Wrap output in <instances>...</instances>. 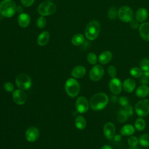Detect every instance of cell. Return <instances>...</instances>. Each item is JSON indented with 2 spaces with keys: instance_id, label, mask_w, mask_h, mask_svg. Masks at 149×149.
<instances>
[{
  "instance_id": "14",
  "label": "cell",
  "mask_w": 149,
  "mask_h": 149,
  "mask_svg": "<svg viewBox=\"0 0 149 149\" xmlns=\"http://www.w3.org/2000/svg\"><path fill=\"white\" fill-rule=\"evenodd\" d=\"M13 100L14 102L18 105H23L26 102V93L21 89H17L13 92Z\"/></svg>"
},
{
  "instance_id": "39",
  "label": "cell",
  "mask_w": 149,
  "mask_h": 149,
  "mask_svg": "<svg viewBox=\"0 0 149 149\" xmlns=\"http://www.w3.org/2000/svg\"><path fill=\"white\" fill-rule=\"evenodd\" d=\"M34 1L35 0H21V2L23 6L26 7H29L33 5Z\"/></svg>"
},
{
  "instance_id": "13",
  "label": "cell",
  "mask_w": 149,
  "mask_h": 149,
  "mask_svg": "<svg viewBox=\"0 0 149 149\" xmlns=\"http://www.w3.org/2000/svg\"><path fill=\"white\" fill-rule=\"evenodd\" d=\"M40 132L39 130L34 126L29 127L25 133V137L26 140L29 142H34L39 137Z\"/></svg>"
},
{
  "instance_id": "1",
  "label": "cell",
  "mask_w": 149,
  "mask_h": 149,
  "mask_svg": "<svg viewBox=\"0 0 149 149\" xmlns=\"http://www.w3.org/2000/svg\"><path fill=\"white\" fill-rule=\"evenodd\" d=\"M108 101V97L106 94L98 93L91 97L90 100V105L93 110L100 111L107 106Z\"/></svg>"
},
{
  "instance_id": "4",
  "label": "cell",
  "mask_w": 149,
  "mask_h": 149,
  "mask_svg": "<svg viewBox=\"0 0 149 149\" xmlns=\"http://www.w3.org/2000/svg\"><path fill=\"white\" fill-rule=\"evenodd\" d=\"M100 31L99 23L96 20H92L88 23L85 30V36L89 40H94L98 37Z\"/></svg>"
},
{
  "instance_id": "2",
  "label": "cell",
  "mask_w": 149,
  "mask_h": 149,
  "mask_svg": "<svg viewBox=\"0 0 149 149\" xmlns=\"http://www.w3.org/2000/svg\"><path fill=\"white\" fill-rule=\"evenodd\" d=\"M16 11V4L12 0H3L0 3V13L6 17H12Z\"/></svg>"
},
{
  "instance_id": "36",
  "label": "cell",
  "mask_w": 149,
  "mask_h": 149,
  "mask_svg": "<svg viewBox=\"0 0 149 149\" xmlns=\"http://www.w3.org/2000/svg\"><path fill=\"white\" fill-rule=\"evenodd\" d=\"M4 89L8 93H12L14 91V86L10 82H6L3 85Z\"/></svg>"
},
{
  "instance_id": "7",
  "label": "cell",
  "mask_w": 149,
  "mask_h": 149,
  "mask_svg": "<svg viewBox=\"0 0 149 149\" xmlns=\"http://www.w3.org/2000/svg\"><path fill=\"white\" fill-rule=\"evenodd\" d=\"M134 108L138 116L143 117L147 115L149 113V100L144 99L138 101Z\"/></svg>"
},
{
  "instance_id": "41",
  "label": "cell",
  "mask_w": 149,
  "mask_h": 149,
  "mask_svg": "<svg viewBox=\"0 0 149 149\" xmlns=\"http://www.w3.org/2000/svg\"><path fill=\"white\" fill-rule=\"evenodd\" d=\"M139 22L136 20H132L130 22V26L132 29H136L139 26Z\"/></svg>"
},
{
  "instance_id": "42",
  "label": "cell",
  "mask_w": 149,
  "mask_h": 149,
  "mask_svg": "<svg viewBox=\"0 0 149 149\" xmlns=\"http://www.w3.org/2000/svg\"><path fill=\"white\" fill-rule=\"evenodd\" d=\"M101 149H113V148L109 145H105L103 147H102Z\"/></svg>"
},
{
  "instance_id": "16",
  "label": "cell",
  "mask_w": 149,
  "mask_h": 149,
  "mask_svg": "<svg viewBox=\"0 0 149 149\" xmlns=\"http://www.w3.org/2000/svg\"><path fill=\"white\" fill-rule=\"evenodd\" d=\"M123 90L127 93L133 92L136 87V82L132 79L128 78L124 80L122 85Z\"/></svg>"
},
{
  "instance_id": "24",
  "label": "cell",
  "mask_w": 149,
  "mask_h": 149,
  "mask_svg": "<svg viewBox=\"0 0 149 149\" xmlns=\"http://www.w3.org/2000/svg\"><path fill=\"white\" fill-rule=\"evenodd\" d=\"M75 126L79 130H83L86 126V120L82 115H79L75 119Z\"/></svg>"
},
{
  "instance_id": "17",
  "label": "cell",
  "mask_w": 149,
  "mask_h": 149,
  "mask_svg": "<svg viewBox=\"0 0 149 149\" xmlns=\"http://www.w3.org/2000/svg\"><path fill=\"white\" fill-rule=\"evenodd\" d=\"M112 59V54L109 51H105L101 53L98 57V61L100 63L105 65L108 63Z\"/></svg>"
},
{
  "instance_id": "29",
  "label": "cell",
  "mask_w": 149,
  "mask_h": 149,
  "mask_svg": "<svg viewBox=\"0 0 149 149\" xmlns=\"http://www.w3.org/2000/svg\"><path fill=\"white\" fill-rule=\"evenodd\" d=\"M129 116H127V115L126 114V113L125 112V111L122 109H120L117 114L116 118H117V120L119 122H125L127 120V119Z\"/></svg>"
},
{
  "instance_id": "33",
  "label": "cell",
  "mask_w": 149,
  "mask_h": 149,
  "mask_svg": "<svg viewBox=\"0 0 149 149\" xmlns=\"http://www.w3.org/2000/svg\"><path fill=\"white\" fill-rule=\"evenodd\" d=\"M127 143L130 147H135L139 143V139L136 136H130L127 139Z\"/></svg>"
},
{
  "instance_id": "25",
  "label": "cell",
  "mask_w": 149,
  "mask_h": 149,
  "mask_svg": "<svg viewBox=\"0 0 149 149\" xmlns=\"http://www.w3.org/2000/svg\"><path fill=\"white\" fill-rule=\"evenodd\" d=\"M71 41L74 45H76V46L80 45L84 42V37L83 34L80 33L76 34L73 36Z\"/></svg>"
},
{
  "instance_id": "9",
  "label": "cell",
  "mask_w": 149,
  "mask_h": 149,
  "mask_svg": "<svg viewBox=\"0 0 149 149\" xmlns=\"http://www.w3.org/2000/svg\"><path fill=\"white\" fill-rule=\"evenodd\" d=\"M104 68L100 65H96L94 66L90 70L89 77L91 80L94 81H97L101 79L104 76Z\"/></svg>"
},
{
  "instance_id": "44",
  "label": "cell",
  "mask_w": 149,
  "mask_h": 149,
  "mask_svg": "<svg viewBox=\"0 0 149 149\" xmlns=\"http://www.w3.org/2000/svg\"><path fill=\"white\" fill-rule=\"evenodd\" d=\"M143 75H144L145 76L149 78V70L148 71H145L143 72Z\"/></svg>"
},
{
  "instance_id": "27",
  "label": "cell",
  "mask_w": 149,
  "mask_h": 149,
  "mask_svg": "<svg viewBox=\"0 0 149 149\" xmlns=\"http://www.w3.org/2000/svg\"><path fill=\"white\" fill-rule=\"evenodd\" d=\"M130 74L135 78H140L143 75V71L140 68L133 67L130 70Z\"/></svg>"
},
{
  "instance_id": "26",
  "label": "cell",
  "mask_w": 149,
  "mask_h": 149,
  "mask_svg": "<svg viewBox=\"0 0 149 149\" xmlns=\"http://www.w3.org/2000/svg\"><path fill=\"white\" fill-rule=\"evenodd\" d=\"M134 127L138 131L143 130L146 127L145 120L141 118H139L136 119L134 122Z\"/></svg>"
},
{
  "instance_id": "28",
  "label": "cell",
  "mask_w": 149,
  "mask_h": 149,
  "mask_svg": "<svg viewBox=\"0 0 149 149\" xmlns=\"http://www.w3.org/2000/svg\"><path fill=\"white\" fill-rule=\"evenodd\" d=\"M139 143L141 146L149 147V134H144L139 138Z\"/></svg>"
},
{
  "instance_id": "21",
  "label": "cell",
  "mask_w": 149,
  "mask_h": 149,
  "mask_svg": "<svg viewBox=\"0 0 149 149\" xmlns=\"http://www.w3.org/2000/svg\"><path fill=\"white\" fill-rule=\"evenodd\" d=\"M135 94L139 98H144L149 94V87L147 85L141 84L136 88Z\"/></svg>"
},
{
  "instance_id": "18",
  "label": "cell",
  "mask_w": 149,
  "mask_h": 149,
  "mask_svg": "<svg viewBox=\"0 0 149 149\" xmlns=\"http://www.w3.org/2000/svg\"><path fill=\"white\" fill-rule=\"evenodd\" d=\"M148 13L146 9L141 8H139L135 14L136 20L138 22H144L147 18L148 17Z\"/></svg>"
},
{
  "instance_id": "3",
  "label": "cell",
  "mask_w": 149,
  "mask_h": 149,
  "mask_svg": "<svg viewBox=\"0 0 149 149\" xmlns=\"http://www.w3.org/2000/svg\"><path fill=\"white\" fill-rule=\"evenodd\" d=\"M65 90L66 94L70 97H76L80 90L79 83L73 78L68 79L65 84Z\"/></svg>"
},
{
  "instance_id": "34",
  "label": "cell",
  "mask_w": 149,
  "mask_h": 149,
  "mask_svg": "<svg viewBox=\"0 0 149 149\" xmlns=\"http://www.w3.org/2000/svg\"><path fill=\"white\" fill-rule=\"evenodd\" d=\"M108 74L112 77H115V76L117 74V70L116 68L113 66V65H111L108 67Z\"/></svg>"
},
{
  "instance_id": "5",
  "label": "cell",
  "mask_w": 149,
  "mask_h": 149,
  "mask_svg": "<svg viewBox=\"0 0 149 149\" xmlns=\"http://www.w3.org/2000/svg\"><path fill=\"white\" fill-rule=\"evenodd\" d=\"M56 10L55 5L51 2L46 1L42 2L39 5L37 11L40 15L42 16H48L53 14Z\"/></svg>"
},
{
  "instance_id": "32",
  "label": "cell",
  "mask_w": 149,
  "mask_h": 149,
  "mask_svg": "<svg viewBox=\"0 0 149 149\" xmlns=\"http://www.w3.org/2000/svg\"><path fill=\"white\" fill-rule=\"evenodd\" d=\"M118 15V12L115 7H111L109 9L108 12V16L111 20L115 19Z\"/></svg>"
},
{
  "instance_id": "35",
  "label": "cell",
  "mask_w": 149,
  "mask_h": 149,
  "mask_svg": "<svg viewBox=\"0 0 149 149\" xmlns=\"http://www.w3.org/2000/svg\"><path fill=\"white\" fill-rule=\"evenodd\" d=\"M46 22V19L43 16H41L38 18L37 21V25L39 28L42 29L45 26Z\"/></svg>"
},
{
  "instance_id": "15",
  "label": "cell",
  "mask_w": 149,
  "mask_h": 149,
  "mask_svg": "<svg viewBox=\"0 0 149 149\" xmlns=\"http://www.w3.org/2000/svg\"><path fill=\"white\" fill-rule=\"evenodd\" d=\"M139 32L141 37L147 41H149V23L144 22L141 23L139 27Z\"/></svg>"
},
{
  "instance_id": "38",
  "label": "cell",
  "mask_w": 149,
  "mask_h": 149,
  "mask_svg": "<svg viewBox=\"0 0 149 149\" xmlns=\"http://www.w3.org/2000/svg\"><path fill=\"white\" fill-rule=\"evenodd\" d=\"M119 102L120 105H122V107H125V106H126V105L129 104L128 99L126 97H121L119 99Z\"/></svg>"
},
{
  "instance_id": "40",
  "label": "cell",
  "mask_w": 149,
  "mask_h": 149,
  "mask_svg": "<svg viewBox=\"0 0 149 149\" xmlns=\"http://www.w3.org/2000/svg\"><path fill=\"white\" fill-rule=\"evenodd\" d=\"M140 83L143 85H147L149 83V78L145 76L144 75H143L140 77Z\"/></svg>"
},
{
  "instance_id": "22",
  "label": "cell",
  "mask_w": 149,
  "mask_h": 149,
  "mask_svg": "<svg viewBox=\"0 0 149 149\" xmlns=\"http://www.w3.org/2000/svg\"><path fill=\"white\" fill-rule=\"evenodd\" d=\"M50 38V34L48 31L42 32L37 38V43L40 46H44L46 45L49 41Z\"/></svg>"
},
{
  "instance_id": "8",
  "label": "cell",
  "mask_w": 149,
  "mask_h": 149,
  "mask_svg": "<svg viewBox=\"0 0 149 149\" xmlns=\"http://www.w3.org/2000/svg\"><path fill=\"white\" fill-rule=\"evenodd\" d=\"M118 15L119 19L125 22H130L134 17L132 9L127 6L120 7L118 11Z\"/></svg>"
},
{
  "instance_id": "10",
  "label": "cell",
  "mask_w": 149,
  "mask_h": 149,
  "mask_svg": "<svg viewBox=\"0 0 149 149\" xmlns=\"http://www.w3.org/2000/svg\"><path fill=\"white\" fill-rule=\"evenodd\" d=\"M89 102L87 99L84 96L79 97L75 103V107L76 111L80 113H83L86 112L89 108Z\"/></svg>"
},
{
  "instance_id": "43",
  "label": "cell",
  "mask_w": 149,
  "mask_h": 149,
  "mask_svg": "<svg viewBox=\"0 0 149 149\" xmlns=\"http://www.w3.org/2000/svg\"><path fill=\"white\" fill-rule=\"evenodd\" d=\"M113 138H115V141H119V140H120L121 139V137L119 135L115 136Z\"/></svg>"
},
{
  "instance_id": "19",
  "label": "cell",
  "mask_w": 149,
  "mask_h": 149,
  "mask_svg": "<svg viewBox=\"0 0 149 149\" xmlns=\"http://www.w3.org/2000/svg\"><path fill=\"white\" fill-rule=\"evenodd\" d=\"M86 68L83 66H75L72 70V76L77 79H80L84 77L86 74Z\"/></svg>"
},
{
  "instance_id": "6",
  "label": "cell",
  "mask_w": 149,
  "mask_h": 149,
  "mask_svg": "<svg viewBox=\"0 0 149 149\" xmlns=\"http://www.w3.org/2000/svg\"><path fill=\"white\" fill-rule=\"evenodd\" d=\"M15 81L17 86L21 90H28L31 86V78L25 73H21L17 75Z\"/></svg>"
},
{
  "instance_id": "20",
  "label": "cell",
  "mask_w": 149,
  "mask_h": 149,
  "mask_svg": "<svg viewBox=\"0 0 149 149\" xmlns=\"http://www.w3.org/2000/svg\"><path fill=\"white\" fill-rule=\"evenodd\" d=\"M17 22L20 27H26L30 24V17L27 13H22L18 16Z\"/></svg>"
},
{
  "instance_id": "31",
  "label": "cell",
  "mask_w": 149,
  "mask_h": 149,
  "mask_svg": "<svg viewBox=\"0 0 149 149\" xmlns=\"http://www.w3.org/2000/svg\"><path fill=\"white\" fill-rule=\"evenodd\" d=\"M140 68L143 72L149 70V59L147 58L143 59L140 63Z\"/></svg>"
},
{
  "instance_id": "23",
  "label": "cell",
  "mask_w": 149,
  "mask_h": 149,
  "mask_svg": "<svg viewBox=\"0 0 149 149\" xmlns=\"http://www.w3.org/2000/svg\"><path fill=\"white\" fill-rule=\"evenodd\" d=\"M135 131V127L132 125L127 124L122 127L120 130V134L122 136H131Z\"/></svg>"
},
{
  "instance_id": "30",
  "label": "cell",
  "mask_w": 149,
  "mask_h": 149,
  "mask_svg": "<svg viewBox=\"0 0 149 149\" xmlns=\"http://www.w3.org/2000/svg\"><path fill=\"white\" fill-rule=\"evenodd\" d=\"M87 60L89 63L91 65H95L97 62V56L93 52H90L87 55Z\"/></svg>"
},
{
  "instance_id": "37",
  "label": "cell",
  "mask_w": 149,
  "mask_h": 149,
  "mask_svg": "<svg viewBox=\"0 0 149 149\" xmlns=\"http://www.w3.org/2000/svg\"><path fill=\"white\" fill-rule=\"evenodd\" d=\"M125 112L126 113V114L128 116H130L133 115V108L131 105H127L125 107H123V109Z\"/></svg>"
},
{
  "instance_id": "11",
  "label": "cell",
  "mask_w": 149,
  "mask_h": 149,
  "mask_svg": "<svg viewBox=\"0 0 149 149\" xmlns=\"http://www.w3.org/2000/svg\"><path fill=\"white\" fill-rule=\"evenodd\" d=\"M109 87L111 92L115 94H119L122 90V84L120 80L116 77L112 78L109 83Z\"/></svg>"
},
{
  "instance_id": "45",
  "label": "cell",
  "mask_w": 149,
  "mask_h": 149,
  "mask_svg": "<svg viewBox=\"0 0 149 149\" xmlns=\"http://www.w3.org/2000/svg\"><path fill=\"white\" fill-rule=\"evenodd\" d=\"M47 1H52V0H47Z\"/></svg>"
},
{
  "instance_id": "12",
  "label": "cell",
  "mask_w": 149,
  "mask_h": 149,
  "mask_svg": "<svg viewBox=\"0 0 149 149\" xmlns=\"http://www.w3.org/2000/svg\"><path fill=\"white\" fill-rule=\"evenodd\" d=\"M115 125L111 122H107L103 128V132L104 134L105 137L108 140H112L113 139L114 136H115Z\"/></svg>"
}]
</instances>
